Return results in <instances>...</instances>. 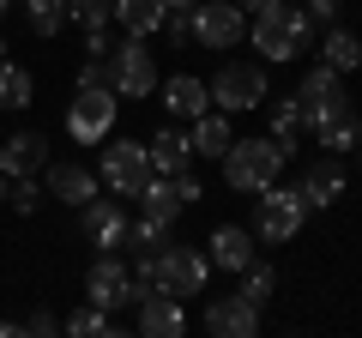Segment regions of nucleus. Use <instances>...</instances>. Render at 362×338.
<instances>
[{"mask_svg": "<svg viewBox=\"0 0 362 338\" xmlns=\"http://www.w3.org/2000/svg\"><path fill=\"white\" fill-rule=\"evenodd\" d=\"M247 37H254V54H266L272 66H284V61H302V54L314 49V18L284 0V6H272V13H254Z\"/></svg>", "mask_w": 362, "mask_h": 338, "instance_id": "obj_1", "label": "nucleus"}, {"mask_svg": "<svg viewBox=\"0 0 362 338\" xmlns=\"http://www.w3.org/2000/svg\"><path fill=\"white\" fill-rule=\"evenodd\" d=\"M290 157L278 151V139H230V151H223V182L235 187V194H259V187H272L278 175H284Z\"/></svg>", "mask_w": 362, "mask_h": 338, "instance_id": "obj_2", "label": "nucleus"}, {"mask_svg": "<svg viewBox=\"0 0 362 338\" xmlns=\"http://www.w3.org/2000/svg\"><path fill=\"white\" fill-rule=\"evenodd\" d=\"M266 97H272V78L259 61H223L218 78H211V109H223V115L266 109Z\"/></svg>", "mask_w": 362, "mask_h": 338, "instance_id": "obj_3", "label": "nucleus"}, {"mask_svg": "<svg viewBox=\"0 0 362 338\" xmlns=\"http://www.w3.org/2000/svg\"><path fill=\"white\" fill-rule=\"evenodd\" d=\"M259 211H254V235L259 242H296L302 235V218H308V199L296 194V187H259Z\"/></svg>", "mask_w": 362, "mask_h": 338, "instance_id": "obj_4", "label": "nucleus"}, {"mask_svg": "<svg viewBox=\"0 0 362 338\" xmlns=\"http://www.w3.org/2000/svg\"><path fill=\"white\" fill-rule=\"evenodd\" d=\"M103 163H97V175L109 182V194L121 199H139V187L151 182L157 169H151V151H145V139H103Z\"/></svg>", "mask_w": 362, "mask_h": 338, "instance_id": "obj_5", "label": "nucleus"}, {"mask_svg": "<svg viewBox=\"0 0 362 338\" xmlns=\"http://www.w3.org/2000/svg\"><path fill=\"white\" fill-rule=\"evenodd\" d=\"M109 85L115 97H151L157 91V54L145 49V37H127V42H109Z\"/></svg>", "mask_w": 362, "mask_h": 338, "instance_id": "obj_6", "label": "nucleus"}, {"mask_svg": "<svg viewBox=\"0 0 362 338\" xmlns=\"http://www.w3.org/2000/svg\"><path fill=\"white\" fill-rule=\"evenodd\" d=\"M115 91L109 85H90V91H73V109H66V139L73 145H103L109 127H115Z\"/></svg>", "mask_w": 362, "mask_h": 338, "instance_id": "obj_7", "label": "nucleus"}, {"mask_svg": "<svg viewBox=\"0 0 362 338\" xmlns=\"http://www.w3.org/2000/svg\"><path fill=\"white\" fill-rule=\"evenodd\" d=\"M151 284L169 290V296H206V284H211V260L199 254V247H169V242H163Z\"/></svg>", "mask_w": 362, "mask_h": 338, "instance_id": "obj_8", "label": "nucleus"}, {"mask_svg": "<svg viewBox=\"0 0 362 338\" xmlns=\"http://www.w3.org/2000/svg\"><path fill=\"white\" fill-rule=\"evenodd\" d=\"M187 30H194V42H206V49H235V42L247 37V13L235 0H199L194 13H187Z\"/></svg>", "mask_w": 362, "mask_h": 338, "instance_id": "obj_9", "label": "nucleus"}, {"mask_svg": "<svg viewBox=\"0 0 362 338\" xmlns=\"http://www.w3.org/2000/svg\"><path fill=\"white\" fill-rule=\"evenodd\" d=\"M308 133L320 139V151H356L362 145V115H356L350 97H332V103L308 121Z\"/></svg>", "mask_w": 362, "mask_h": 338, "instance_id": "obj_10", "label": "nucleus"}, {"mask_svg": "<svg viewBox=\"0 0 362 338\" xmlns=\"http://www.w3.org/2000/svg\"><path fill=\"white\" fill-rule=\"evenodd\" d=\"M85 302H97V308H109V314L133 302V272L115 260V254H103V260L85 272Z\"/></svg>", "mask_w": 362, "mask_h": 338, "instance_id": "obj_11", "label": "nucleus"}, {"mask_svg": "<svg viewBox=\"0 0 362 338\" xmlns=\"http://www.w3.org/2000/svg\"><path fill=\"white\" fill-rule=\"evenodd\" d=\"M97 187H103V175L85 163H42V194L61 206H85V199H97Z\"/></svg>", "mask_w": 362, "mask_h": 338, "instance_id": "obj_12", "label": "nucleus"}, {"mask_svg": "<svg viewBox=\"0 0 362 338\" xmlns=\"http://www.w3.org/2000/svg\"><path fill=\"white\" fill-rule=\"evenodd\" d=\"M78 230H85L90 247H103V254H115V247L127 242V218H121V206H115V199H103V194L78 206Z\"/></svg>", "mask_w": 362, "mask_h": 338, "instance_id": "obj_13", "label": "nucleus"}, {"mask_svg": "<svg viewBox=\"0 0 362 338\" xmlns=\"http://www.w3.org/2000/svg\"><path fill=\"white\" fill-rule=\"evenodd\" d=\"M139 332L145 338H181L187 332V314H181V296H169V290H139Z\"/></svg>", "mask_w": 362, "mask_h": 338, "instance_id": "obj_14", "label": "nucleus"}, {"mask_svg": "<svg viewBox=\"0 0 362 338\" xmlns=\"http://www.w3.org/2000/svg\"><path fill=\"white\" fill-rule=\"evenodd\" d=\"M296 194L308 199V211H326V206H338V199H344V163H338V151L314 157V163L302 169Z\"/></svg>", "mask_w": 362, "mask_h": 338, "instance_id": "obj_15", "label": "nucleus"}, {"mask_svg": "<svg viewBox=\"0 0 362 338\" xmlns=\"http://www.w3.org/2000/svg\"><path fill=\"white\" fill-rule=\"evenodd\" d=\"M206 332H218V338H254L259 332V308L235 290V296H211L206 302Z\"/></svg>", "mask_w": 362, "mask_h": 338, "instance_id": "obj_16", "label": "nucleus"}, {"mask_svg": "<svg viewBox=\"0 0 362 338\" xmlns=\"http://www.w3.org/2000/svg\"><path fill=\"white\" fill-rule=\"evenodd\" d=\"M42 163H49V139H42V133H13V139L0 145V175H6V182L42 175Z\"/></svg>", "mask_w": 362, "mask_h": 338, "instance_id": "obj_17", "label": "nucleus"}, {"mask_svg": "<svg viewBox=\"0 0 362 338\" xmlns=\"http://www.w3.org/2000/svg\"><path fill=\"white\" fill-rule=\"evenodd\" d=\"M332 97H344V73H332V66H308V73H302V85H296V109H302V127H308L314 115H320L326 103H332Z\"/></svg>", "mask_w": 362, "mask_h": 338, "instance_id": "obj_18", "label": "nucleus"}, {"mask_svg": "<svg viewBox=\"0 0 362 338\" xmlns=\"http://www.w3.org/2000/svg\"><path fill=\"white\" fill-rule=\"evenodd\" d=\"M206 247H211L206 260H211V266H223V272H242L247 260H259V254H254V230H242V223H218Z\"/></svg>", "mask_w": 362, "mask_h": 338, "instance_id": "obj_19", "label": "nucleus"}, {"mask_svg": "<svg viewBox=\"0 0 362 338\" xmlns=\"http://www.w3.org/2000/svg\"><path fill=\"white\" fill-rule=\"evenodd\" d=\"M163 109H169V115H181V121L206 115V109H211L206 78H194V73H175V78H163Z\"/></svg>", "mask_w": 362, "mask_h": 338, "instance_id": "obj_20", "label": "nucleus"}, {"mask_svg": "<svg viewBox=\"0 0 362 338\" xmlns=\"http://www.w3.org/2000/svg\"><path fill=\"white\" fill-rule=\"evenodd\" d=\"M151 151V169L157 175H187V163H194V139L181 127H157V139L145 145Z\"/></svg>", "mask_w": 362, "mask_h": 338, "instance_id": "obj_21", "label": "nucleus"}, {"mask_svg": "<svg viewBox=\"0 0 362 338\" xmlns=\"http://www.w3.org/2000/svg\"><path fill=\"white\" fill-rule=\"evenodd\" d=\"M187 139H194V157H223L230 151V115L223 109H206V115H194V127H187Z\"/></svg>", "mask_w": 362, "mask_h": 338, "instance_id": "obj_22", "label": "nucleus"}, {"mask_svg": "<svg viewBox=\"0 0 362 338\" xmlns=\"http://www.w3.org/2000/svg\"><path fill=\"white\" fill-rule=\"evenodd\" d=\"M139 211H145V218H169V223H175L181 211H187V199H181L175 175H151V182L139 187Z\"/></svg>", "mask_w": 362, "mask_h": 338, "instance_id": "obj_23", "label": "nucleus"}, {"mask_svg": "<svg viewBox=\"0 0 362 338\" xmlns=\"http://www.w3.org/2000/svg\"><path fill=\"white\" fill-rule=\"evenodd\" d=\"M320 61L332 66V73H356V66H362V37H356V30H344V25H326Z\"/></svg>", "mask_w": 362, "mask_h": 338, "instance_id": "obj_24", "label": "nucleus"}, {"mask_svg": "<svg viewBox=\"0 0 362 338\" xmlns=\"http://www.w3.org/2000/svg\"><path fill=\"white\" fill-rule=\"evenodd\" d=\"M163 0H115V25L127 30V37H157L163 30Z\"/></svg>", "mask_w": 362, "mask_h": 338, "instance_id": "obj_25", "label": "nucleus"}, {"mask_svg": "<svg viewBox=\"0 0 362 338\" xmlns=\"http://www.w3.org/2000/svg\"><path fill=\"white\" fill-rule=\"evenodd\" d=\"M0 54H6V49H0ZM30 97H37V78H30V66L0 61V109H30Z\"/></svg>", "mask_w": 362, "mask_h": 338, "instance_id": "obj_26", "label": "nucleus"}, {"mask_svg": "<svg viewBox=\"0 0 362 338\" xmlns=\"http://www.w3.org/2000/svg\"><path fill=\"white\" fill-rule=\"evenodd\" d=\"M266 109H272V139H278V151L296 157V151H302V109H296V97L266 103Z\"/></svg>", "mask_w": 362, "mask_h": 338, "instance_id": "obj_27", "label": "nucleus"}, {"mask_svg": "<svg viewBox=\"0 0 362 338\" xmlns=\"http://www.w3.org/2000/svg\"><path fill=\"white\" fill-rule=\"evenodd\" d=\"M61 332H73V338H115V320H109V308L85 302L78 314H66V320H61Z\"/></svg>", "mask_w": 362, "mask_h": 338, "instance_id": "obj_28", "label": "nucleus"}, {"mask_svg": "<svg viewBox=\"0 0 362 338\" xmlns=\"http://www.w3.org/2000/svg\"><path fill=\"white\" fill-rule=\"evenodd\" d=\"M25 13H30V30H37V37H61L66 0H25Z\"/></svg>", "mask_w": 362, "mask_h": 338, "instance_id": "obj_29", "label": "nucleus"}, {"mask_svg": "<svg viewBox=\"0 0 362 338\" xmlns=\"http://www.w3.org/2000/svg\"><path fill=\"white\" fill-rule=\"evenodd\" d=\"M272 290H278V272H272L266 260H247V266H242V296L259 308V302H266Z\"/></svg>", "mask_w": 362, "mask_h": 338, "instance_id": "obj_30", "label": "nucleus"}, {"mask_svg": "<svg viewBox=\"0 0 362 338\" xmlns=\"http://www.w3.org/2000/svg\"><path fill=\"white\" fill-rule=\"evenodd\" d=\"M66 18H73V25H85V30H97V25H109V18H115V0H66Z\"/></svg>", "mask_w": 362, "mask_h": 338, "instance_id": "obj_31", "label": "nucleus"}, {"mask_svg": "<svg viewBox=\"0 0 362 338\" xmlns=\"http://www.w3.org/2000/svg\"><path fill=\"white\" fill-rule=\"evenodd\" d=\"M127 242H133V247H163V242H169V218H139V223H127Z\"/></svg>", "mask_w": 362, "mask_h": 338, "instance_id": "obj_32", "label": "nucleus"}, {"mask_svg": "<svg viewBox=\"0 0 362 338\" xmlns=\"http://www.w3.org/2000/svg\"><path fill=\"white\" fill-rule=\"evenodd\" d=\"M6 206H13L18 218H30V211L42 206V187H37V175H18V182H13V194H6Z\"/></svg>", "mask_w": 362, "mask_h": 338, "instance_id": "obj_33", "label": "nucleus"}, {"mask_svg": "<svg viewBox=\"0 0 362 338\" xmlns=\"http://www.w3.org/2000/svg\"><path fill=\"white\" fill-rule=\"evenodd\" d=\"M90 85H109V61L103 54H85V66H78V78H73V91H90ZM115 91V85H109Z\"/></svg>", "mask_w": 362, "mask_h": 338, "instance_id": "obj_34", "label": "nucleus"}, {"mask_svg": "<svg viewBox=\"0 0 362 338\" xmlns=\"http://www.w3.org/2000/svg\"><path fill=\"white\" fill-rule=\"evenodd\" d=\"M18 332H30V338H54V332H61V320H54L49 308H37V314H25V320H18Z\"/></svg>", "mask_w": 362, "mask_h": 338, "instance_id": "obj_35", "label": "nucleus"}, {"mask_svg": "<svg viewBox=\"0 0 362 338\" xmlns=\"http://www.w3.org/2000/svg\"><path fill=\"white\" fill-rule=\"evenodd\" d=\"M338 6H344V0H308L302 13L314 18V30H326V25H338Z\"/></svg>", "mask_w": 362, "mask_h": 338, "instance_id": "obj_36", "label": "nucleus"}, {"mask_svg": "<svg viewBox=\"0 0 362 338\" xmlns=\"http://www.w3.org/2000/svg\"><path fill=\"white\" fill-rule=\"evenodd\" d=\"M163 37L175 42V49H181V42H194V30H187V13H163Z\"/></svg>", "mask_w": 362, "mask_h": 338, "instance_id": "obj_37", "label": "nucleus"}, {"mask_svg": "<svg viewBox=\"0 0 362 338\" xmlns=\"http://www.w3.org/2000/svg\"><path fill=\"white\" fill-rule=\"evenodd\" d=\"M85 54H109V25H97V30H85Z\"/></svg>", "mask_w": 362, "mask_h": 338, "instance_id": "obj_38", "label": "nucleus"}, {"mask_svg": "<svg viewBox=\"0 0 362 338\" xmlns=\"http://www.w3.org/2000/svg\"><path fill=\"white\" fill-rule=\"evenodd\" d=\"M242 13H272V6H284V0H235Z\"/></svg>", "mask_w": 362, "mask_h": 338, "instance_id": "obj_39", "label": "nucleus"}, {"mask_svg": "<svg viewBox=\"0 0 362 338\" xmlns=\"http://www.w3.org/2000/svg\"><path fill=\"white\" fill-rule=\"evenodd\" d=\"M163 6H169V13H194L199 0H163Z\"/></svg>", "mask_w": 362, "mask_h": 338, "instance_id": "obj_40", "label": "nucleus"}, {"mask_svg": "<svg viewBox=\"0 0 362 338\" xmlns=\"http://www.w3.org/2000/svg\"><path fill=\"white\" fill-rule=\"evenodd\" d=\"M6 194H13V182H6V175H0V206H6Z\"/></svg>", "mask_w": 362, "mask_h": 338, "instance_id": "obj_41", "label": "nucleus"}, {"mask_svg": "<svg viewBox=\"0 0 362 338\" xmlns=\"http://www.w3.org/2000/svg\"><path fill=\"white\" fill-rule=\"evenodd\" d=\"M6 6H13V0H0V18H6Z\"/></svg>", "mask_w": 362, "mask_h": 338, "instance_id": "obj_42", "label": "nucleus"}]
</instances>
